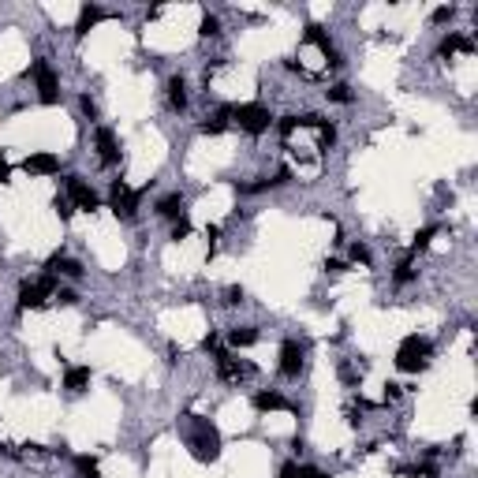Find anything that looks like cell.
<instances>
[{
    "label": "cell",
    "instance_id": "6da1fadb",
    "mask_svg": "<svg viewBox=\"0 0 478 478\" xmlns=\"http://www.w3.org/2000/svg\"><path fill=\"white\" fill-rule=\"evenodd\" d=\"M187 445H191V456L194 459L213 464V459L220 456V433H217V426H213L209 418H194V430H191V437H187Z\"/></svg>",
    "mask_w": 478,
    "mask_h": 478
},
{
    "label": "cell",
    "instance_id": "7a4b0ae2",
    "mask_svg": "<svg viewBox=\"0 0 478 478\" xmlns=\"http://www.w3.org/2000/svg\"><path fill=\"white\" fill-rule=\"evenodd\" d=\"M426 366H430V340H422L418 332H411V337L400 340V348H396V370L418 374V370H426Z\"/></svg>",
    "mask_w": 478,
    "mask_h": 478
},
{
    "label": "cell",
    "instance_id": "3957f363",
    "mask_svg": "<svg viewBox=\"0 0 478 478\" xmlns=\"http://www.w3.org/2000/svg\"><path fill=\"white\" fill-rule=\"evenodd\" d=\"M49 295H56V277H53V273H45L41 280H27V284L19 288V306H27V310H41V306L49 303Z\"/></svg>",
    "mask_w": 478,
    "mask_h": 478
},
{
    "label": "cell",
    "instance_id": "277c9868",
    "mask_svg": "<svg viewBox=\"0 0 478 478\" xmlns=\"http://www.w3.org/2000/svg\"><path fill=\"white\" fill-rule=\"evenodd\" d=\"M232 120L239 124V131H247V135H262V131H269V124H273L266 105H236Z\"/></svg>",
    "mask_w": 478,
    "mask_h": 478
},
{
    "label": "cell",
    "instance_id": "5b68a950",
    "mask_svg": "<svg viewBox=\"0 0 478 478\" xmlns=\"http://www.w3.org/2000/svg\"><path fill=\"white\" fill-rule=\"evenodd\" d=\"M30 75H34V82H38V98L45 101V105H56L60 101V79H56L53 64H49V60H34Z\"/></svg>",
    "mask_w": 478,
    "mask_h": 478
},
{
    "label": "cell",
    "instance_id": "8992f818",
    "mask_svg": "<svg viewBox=\"0 0 478 478\" xmlns=\"http://www.w3.org/2000/svg\"><path fill=\"white\" fill-rule=\"evenodd\" d=\"M64 194L71 198V206H79V209H87V213H93L101 206V198H98V191L87 183L82 176H67L64 179Z\"/></svg>",
    "mask_w": 478,
    "mask_h": 478
},
{
    "label": "cell",
    "instance_id": "52a82bcc",
    "mask_svg": "<svg viewBox=\"0 0 478 478\" xmlns=\"http://www.w3.org/2000/svg\"><path fill=\"white\" fill-rule=\"evenodd\" d=\"M109 202H113V213H116V217L131 220V217H135V206H139V194H135L131 187L124 183V179H116V183H113V194H109Z\"/></svg>",
    "mask_w": 478,
    "mask_h": 478
},
{
    "label": "cell",
    "instance_id": "ba28073f",
    "mask_svg": "<svg viewBox=\"0 0 478 478\" xmlns=\"http://www.w3.org/2000/svg\"><path fill=\"white\" fill-rule=\"evenodd\" d=\"M280 374L284 378H299L303 374V344L299 340H284L280 344Z\"/></svg>",
    "mask_w": 478,
    "mask_h": 478
},
{
    "label": "cell",
    "instance_id": "9c48e42d",
    "mask_svg": "<svg viewBox=\"0 0 478 478\" xmlns=\"http://www.w3.org/2000/svg\"><path fill=\"white\" fill-rule=\"evenodd\" d=\"M93 142H98V161H101L105 168H113L116 161H120V142H116V135L109 131V127H98Z\"/></svg>",
    "mask_w": 478,
    "mask_h": 478
},
{
    "label": "cell",
    "instance_id": "30bf717a",
    "mask_svg": "<svg viewBox=\"0 0 478 478\" xmlns=\"http://www.w3.org/2000/svg\"><path fill=\"white\" fill-rule=\"evenodd\" d=\"M213 358H217V374H220V378H225V381H243L247 374L254 370V366L239 363V358H236V355H228V352H217Z\"/></svg>",
    "mask_w": 478,
    "mask_h": 478
},
{
    "label": "cell",
    "instance_id": "8fae6325",
    "mask_svg": "<svg viewBox=\"0 0 478 478\" xmlns=\"http://www.w3.org/2000/svg\"><path fill=\"white\" fill-rule=\"evenodd\" d=\"M23 168H27L30 176H53V172H60V157L56 153L38 150V153H30V157L23 161Z\"/></svg>",
    "mask_w": 478,
    "mask_h": 478
},
{
    "label": "cell",
    "instance_id": "7c38bea8",
    "mask_svg": "<svg viewBox=\"0 0 478 478\" xmlns=\"http://www.w3.org/2000/svg\"><path fill=\"white\" fill-rule=\"evenodd\" d=\"M49 273H53V277H71V280H79V277H82V266H79L75 258L53 254V258H49Z\"/></svg>",
    "mask_w": 478,
    "mask_h": 478
},
{
    "label": "cell",
    "instance_id": "4fadbf2b",
    "mask_svg": "<svg viewBox=\"0 0 478 478\" xmlns=\"http://www.w3.org/2000/svg\"><path fill=\"white\" fill-rule=\"evenodd\" d=\"M306 41H310V45H318L321 56H326L329 64H340V53L332 49V41L326 38V30H321V27H306Z\"/></svg>",
    "mask_w": 478,
    "mask_h": 478
},
{
    "label": "cell",
    "instance_id": "5bb4252c",
    "mask_svg": "<svg viewBox=\"0 0 478 478\" xmlns=\"http://www.w3.org/2000/svg\"><path fill=\"white\" fill-rule=\"evenodd\" d=\"M90 378H93L90 366H67V374H64V389H67V392H82V389L90 385Z\"/></svg>",
    "mask_w": 478,
    "mask_h": 478
},
{
    "label": "cell",
    "instance_id": "9a60e30c",
    "mask_svg": "<svg viewBox=\"0 0 478 478\" xmlns=\"http://www.w3.org/2000/svg\"><path fill=\"white\" fill-rule=\"evenodd\" d=\"M168 105H172L176 113H183V109H187V82H183V75H172V79H168Z\"/></svg>",
    "mask_w": 478,
    "mask_h": 478
},
{
    "label": "cell",
    "instance_id": "2e32d148",
    "mask_svg": "<svg viewBox=\"0 0 478 478\" xmlns=\"http://www.w3.org/2000/svg\"><path fill=\"white\" fill-rule=\"evenodd\" d=\"M157 213H161V217H168V220H179L187 213L183 209V194H179V191L176 194H165V198L157 202Z\"/></svg>",
    "mask_w": 478,
    "mask_h": 478
},
{
    "label": "cell",
    "instance_id": "e0dca14e",
    "mask_svg": "<svg viewBox=\"0 0 478 478\" xmlns=\"http://www.w3.org/2000/svg\"><path fill=\"white\" fill-rule=\"evenodd\" d=\"M101 15H105V12H101L98 4H82V12H79V23H75V34H90V30L101 23Z\"/></svg>",
    "mask_w": 478,
    "mask_h": 478
},
{
    "label": "cell",
    "instance_id": "ac0fdd59",
    "mask_svg": "<svg viewBox=\"0 0 478 478\" xmlns=\"http://www.w3.org/2000/svg\"><path fill=\"white\" fill-rule=\"evenodd\" d=\"M228 344H232V348H251V344H258V329H254V326H236V329H228Z\"/></svg>",
    "mask_w": 478,
    "mask_h": 478
},
{
    "label": "cell",
    "instance_id": "d6986e66",
    "mask_svg": "<svg viewBox=\"0 0 478 478\" xmlns=\"http://www.w3.org/2000/svg\"><path fill=\"white\" fill-rule=\"evenodd\" d=\"M254 407H258V411H284L288 400L280 396V392H254Z\"/></svg>",
    "mask_w": 478,
    "mask_h": 478
},
{
    "label": "cell",
    "instance_id": "ffe728a7",
    "mask_svg": "<svg viewBox=\"0 0 478 478\" xmlns=\"http://www.w3.org/2000/svg\"><path fill=\"white\" fill-rule=\"evenodd\" d=\"M228 120H232V109L220 105L217 113H213L206 124H202V131H206V135H220V131H228Z\"/></svg>",
    "mask_w": 478,
    "mask_h": 478
},
{
    "label": "cell",
    "instance_id": "44dd1931",
    "mask_svg": "<svg viewBox=\"0 0 478 478\" xmlns=\"http://www.w3.org/2000/svg\"><path fill=\"white\" fill-rule=\"evenodd\" d=\"M475 41L464 38V34H448L445 41H441V56H452V53H471Z\"/></svg>",
    "mask_w": 478,
    "mask_h": 478
},
{
    "label": "cell",
    "instance_id": "7402d4cb",
    "mask_svg": "<svg viewBox=\"0 0 478 478\" xmlns=\"http://www.w3.org/2000/svg\"><path fill=\"white\" fill-rule=\"evenodd\" d=\"M75 471H79L82 478H101V471H98V464H93L90 456H75Z\"/></svg>",
    "mask_w": 478,
    "mask_h": 478
},
{
    "label": "cell",
    "instance_id": "603a6c76",
    "mask_svg": "<svg viewBox=\"0 0 478 478\" xmlns=\"http://www.w3.org/2000/svg\"><path fill=\"white\" fill-rule=\"evenodd\" d=\"M198 34H202V38H217V34H220V19H217V15H202Z\"/></svg>",
    "mask_w": 478,
    "mask_h": 478
},
{
    "label": "cell",
    "instance_id": "cb8c5ba5",
    "mask_svg": "<svg viewBox=\"0 0 478 478\" xmlns=\"http://www.w3.org/2000/svg\"><path fill=\"white\" fill-rule=\"evenodd\" d=\"M53 209H56V217L60 220H67V217H71V198H67V194H56V198H53Z\"/></svg>",
    "mask_w": 478,
    "mask_h": 478
},
{
    "label": "cell",
    "instance_id": "d4e9b609",
    "mask_svg": "<svg viewBox=\"0 0 478 478\" xmlns=\"http://www.w3.org/2000/svg\"><path fill=\"white\" fill-rule=\"evenodd\" d=\"M411 277H415V273H411V262H400L396 273H392V280H396V284H407Z\"/></svg>",
    "mask_w": 478,
    "mask_h": 478
},
{
    "label": "cell",
    "instance_id": "484cf974",
    "mask_svg": "<svg viewBox=\"0 0 478 478\" xmlns=\"http://www.w3.org/2000/svg\"><path fill=\"white\" fill-rule=\"evenodd\" d=\"M437 236V228H422V232L415 236V251H426V247H430V239Z\"/></svg>",
    "mask_w": 478,
    "mask_h": 478
},
{
    "label": "cell",
    "instance_id": "4316f807",
    "mask_svg": "<svg viewBox=\"0 0 478 478\" xmlns=\"http://www.w3.org/2000/svg\"><path fill=\"white\" fill-rule=\"evenodd\" d=\"M329 101H340V105H348V101H352V90H348L344 82H340V87H332V90H329Z\"/></svg>",
    "mask_w": 478,
    "mask_h": 478
},
{
    "label": "cell",
    "instance_id": "83f0119b",
    "mask_svg": "<svg viewBox=\"0 0 478 478\" xmlns=\"http://www.w3.org/2000/svg\"><path fill=\"white\" fill-rule=\"evenodd\" d=\"M187 236H191V220L179 217V220H176V228H172V239H187Z\"/></svg>",
    "mask_w": 478,
    "mask_h": 478
},
{
    "label": "cell",
    "instance_id": "f1b7e54d",
    "mask_svg": "<svg viewBox=\"0 0 478 478\" xmlns=\"http://www.w3.org/2000/svg\"><path fill=\"white\" fill-rule=\"evenodd\" d=\"M299 478H326V471H318V467H299Z\"/></svg>",
    "mask_w": 478,
    "mask_h": 478
},
{
    "label": "cell",
    "instance_id": "f546056e",
    "mask_svg": "<svg viewBox=\"0 0 478 478\" xmlns=\"http://www.w3.org/2000/svg\"><path fill=\"white\" fill-rule=\"evenodd\" d=\"M277 478H299V467L295 464H284V467H280V475Z\"/></svg>",
    "mask_w": 478,
    "mask_h": 478
},
{
    "label": "cell",
    "instance_id": "4dcf8cb0",
    "mask_svg": "<svg viewBox=\"0 0 478 478\" xmlns=\"http://www.w3.org/2000/svg\"><path fill=\"white\" fill-rule=\"evenodd\" d=\"M228 303H232V306L243 303V288H228Z\"/></svg>",
    "mask_w": 478,
    "mask_h": 478
},
{
    "label": "cell",
    "instance_id": "1f68e13d",
    "mask_svg": "<svg viewBox=\"0 0 478 478\" xmlns=\"http://www.w3.org/2000/svg\"><path fill=\"white\" fill-rule=\"evenodd\" d=\"M452 19V8H437V12H433V23H448Z\"/></svg>",
    "mask_w": 478,
    "mask_h": 478
},
{
    "label": "cell",
    "instance_id": "d6a6232c",
    "mask_svg": "<svg viewBox=\"0 0 478 478\" xmlns=\"http://www.w3.org/2000/svg\"><path fill=\"white\" fill-rule=\"evenodd\" d=\"M352 258H355V262H363V266H366V262H370V254H366V247H352Z\"/></svg>",
    "mask_w": 478,
    "mask_h": 478
},
{
    "label": "cell",
    "instance_id": "836d02e7",
    "mask_svg": "<svg viewBox=\"0 0 478 478\" xmlns=\"http://www.w3.org/2000/svg\"><path fill=\"white\" fill-rule=\"evenodd\" d=\"M82 113H87L90 120H98V105H93L90 98H82Z\"/></svg>",
    "mask_w": 478,
    "mask_h": 478
},
{
    "label": "cell",
    "instance_id": "e575fe53",
    "mask_svg": "<svg viewBox=\"0 0 478 478\" xmlns=\"http://www.w3.org/2000/svg\"><path fill=\"white\" fill-rule=\"evenodd\" d=\"M56 299H60L64 306H71V303H75V292H56Z\"/></svg>",
    "mask_w": 478,
    "mask_h": 478
},
{
    "label": "cell",
    "instance_id": "d590c367",
    "mask_svg": "<svg viewBox=\"0 0 478 478\" xmlns=\"http://www.w3.org/2000/svg\"><path fill=\"white\" fill-rule=\"evenodd\" d=\"M326 269H329V273H344V262L332 258V262H326Z\"/></svg>",
    "mask_w": 478,
    "mask_h": 478
},
{
    "label": "cell",
    "instance_id": "8d00e7d4",
    "mask_svg": "<svg viewBox=\"0 0 478 478\" xmlns=\"http://www.w3.org/2000/svg\"><path fill=\"white\" fill-rule=\"evenodd\" d=\"M4 179H8V161L0 157V183H4Z\"/></svg>",
    "mask_w": 478,
    "mask_h": 478
}]
</instances>
